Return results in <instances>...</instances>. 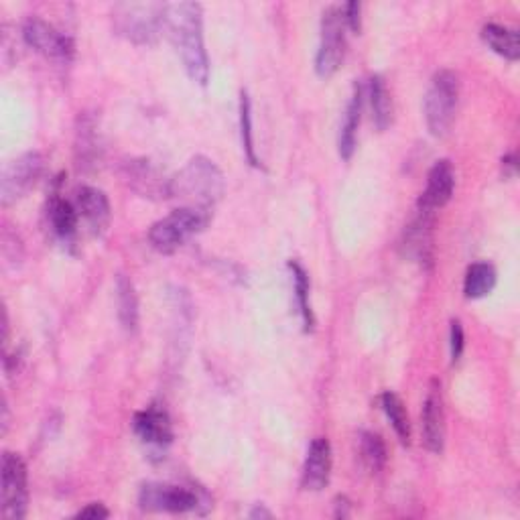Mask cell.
I'll return each instance as SVG.
<instances>
[{"mask_svg": "<svg viewBox=\"0 0 520 520\" xmlns=\"http://www.w3.org/2000/svg\"><path fill=\"white\" fill-rule=\"evenodd\" d=\"M204 13L198 3L165 5V31L181 55L187 76L200 86L210 80V57L204 43Z\"/></svg>", "mask_w": 520, "mask_h": 520, "instance_id": "cell-1", "label": "cell"}, {"mask_svg": "<svg viewBox=\"0 0 520 520\" xmlns=\"http://www.w3.org/2000/svg\"><path fill=\"white\" fill-rule=\"evenodd\" d=\"M226 179L220 167L208 157H193L179 173L171 177L169 198L181 208L210 212L222 200Z\"/></svg>", "mask_w": 520, "mask_h": 520, "instance_id": "cell-2", "label": "cell"}, {"mask_svg": "<svg viewBox=\"0 0 520 520\" xmlns=\"http://www.w3.org/2000/svg\"><path fill=\"white\" fill-rule=\"evenodd\" d=\"M114 31L135 45H153L165 29V5L118 3L112 9Z\"/></svg>", "mask_w": 520, "mask_h": 520, "instance_id": "cell-3", "label": "cell"}, {"mask_svg": "<svg viewBox=\"0 0 520 520\" xmlns=\"http://www.w3.org/2000/svg\"><path fill=\"white\" fill-rule=\"evenodd\" d=\"M460 100V80L453 72H437L429 84L425 96V120L429 133L437 139H443L455 120Z\"/></svg>", "mask_w": 520, "mask_h": 520, "instance_id": "cell-4", "label": "cell"}, {"mask_svg": "<svg viewBox=\"0 0 520 520\" xmlns=\"http://www.w3.org/2000/svg\"><path fill=\"white\" fill-rule=\"evenodd\" d=\"M212 214L191 208H177L167 218L155 222L149 230L151 246L161 254H173L191 236L200 234L210 224Z\"/></svg>", "mask_w": 520, "mask_h": 520, "instance_id": "cell-5", "label": "cell"}, {"mask_svg": "<svg viewBox=\"0 0 520 520\" xmlns=\"http://www.w3.org/2000/svg\"><path fill=\"white\" fill-rule=\"evenodd\" d=\"M344 15L338 9H328L321 19V41L315 55V72L319 78H332L346 57V33Z\"/></svg>", "mask_w": 520, "mask_h": 520, "instance_id": "cell-6", "label": "cell"}, {"mask_svg": "<svg viewBox=\"0 0 520 520\" xmlns=\"http://www.w3.org/2000/svg\"><path fill=\"white\" fill-rule=\"evenodd\" d=\"M5 520H23L29 504V474L21 455L5 451L3 455V488H0Z\"/></svg>", "mask_w": 520, "mask_h": 520, "instance_id": "cell-7", "label": "cell"}, {"mask_svg": "<svg viewBox=\"0 0 520 520\" xmlns=\"http://www.w3.org/2000/svg\"><path fill=\"white\" fill-rule=\"evenodd\" d=\"M204 496L191 488L183 486H169V484H157L149 482L141 488L139 504L143 510L149 512H171V514H183V512H198L204 514L200 506L210 508L208 504H202Z\"/></svg>", "mask_w": 520, "mask_h": 520, "instance_id": "cell-8", "label": "cell"}, {"mask_svg": "<svg viewBox=\"0 0 520 520\" xmlns=\"http://www.w3.org/2000/svg\"><path fill=\"white\" fill-rule=\"evenodd\" d=\"M43 157L41 153H25L19 159L11 161L3 177H0V202L3 206H13L35 187L43 173Z\"/></svg>", "mask_w": 520, "mask_h": 520, "instance_id": "cell-9", "label": "cell"}, {"mask_svg": "<svg viewBox=\"0 0 520 520\" xmlns=\"http://www.w3.org/2000/svg\"><path fill=\"white\" fill-rule=\"evenodd\" d=\"M23 39L31 49L53 61L70 63L76 53V45L68 35L59 33L55 27L41 19H27V23L23 25Z\"/></svg>", "mask_w": 520, "mask_h": 520, "instance_id": "cell-10", "label": "cell"}, {"mask_svg": "<svg viewBox=\"0 0 520 520\" xmlns=\"http://www.w3.org/2000/svg\"><path fill=\"white\" fill-rule=\"evenodd\" d=\"M122 179L130 189H135L141 198L149 200H167L171 177H167L153 161L149 159H128L120 167Z\"/></svg>", "mask_w": 520, "mask_h": 520, "instance_id": "cell-11", "label": "cell"}, {"mask_svg": "<svg viewBox=\"0 0 520 520\" xmlns=\"http://www.w3.org/2000/svg\"><path fill=\"white\" fill-rule=\"evenodd\" d=\"M423 443L431 453H441L445 447V409H443V397H441V384L437 380H431L423 413Z\"/></svg>", "mask_w": 520, "mask_h": 520, "instance_id": "cell-12", "label": "cell"}, {"mask_svg": "<svg viewBox=\"0 0 520 520\" xmlns=\"http://www.w3.org/2000/svg\"><path fill=\"white\" fill-rule=\"evenodd\" d=\"M330 476H332V445L328 439L317 437L309 445L301 484L305 490L319 492L330 484Z\"/></svg>", "mask_w": 520, "mask_h": 520, "instance_id": "cell-13", "label": "cell"}, {"mask_svg": "<svg viewBox=\"0 0 520 520\" xmlns=\"http://www.w3.org/2000/svg\"><path fill=\"white\" fill-rule=\"evenodd\" d=\"M455 189V171L453 165L447 159L437 161L427 175V187L421 193L419 200V208L427 210V212H437L439 208H443L453 195Z\"/></svg>", "mask_w": 520, "mask_h": 520, "instance_id": "cell-14", "label": "cell"}, {"mask_svg": "<svg viewBox=\"0 0 520 520\" xmlns=\"http://www.w3.org/2000/svg\"><path fill=\"white\" fill-rule=\"evenodd\" d=\"M433 216H435L433 212L419 208L415 220L405 230V240H403L405 256H409L419 265H427L433 258Z\"/></svg>", "mask_w": 520, "mask_h": 520, "instance_id": "cell-15", "label": "cell"}, {"mask_svg": "<svg viewBox=\"0 0 520 520\" xmlns=\"http://www.w3.org/2000/svg\"><path fill=\"white\" fill-rule=\"evenodd\" d=\"M133 429L139 439L155 449H165L173 441V427L167 411L159 407H149L135 415Z\"/></svg>", "mask_w": 520, "mask_h": 520, "instance_id": "cell-16", "label": "cell"}, {"mask_svg": "<svg viewBox=\"0 0 520 520\" xmlns=\"http://www.w3.org/2000/svg\"><path fill=\"white\" fill-rule=\"evenodd\" d=\"M76 210L86 220L94 236H102L110 224V202L106 193L96 187H80L76 195Z\"/></svg>", "mask_w": 520, "mask_h": 520, "instance_id": "cell-17", "label": "cell"}, {"mask_svg": "<svg viewBox=\"0 0 520 520\" xmlns=\"http://www.w3.org/2000/svg\"><path fill=\"white\" fill-rule=\"evenodd\" d=\"M102 157L100 147V133H98V120L94 114L84 112L78 118V130H76V161L78 169L90 171L98 165Z\"/></svg>", "mask_w": 520, "mask_h": 520, "instance_id": "cell-18", "label": "cell"}, {"mask_svg": "<svg viewBox=\"0 0 520 520\" xmlns=\"http://www.w3.org/2000/svg\"><path fill=\"white\" fill-rule=\"evenodd\" d=\"M362 102H364V90L360 84L354 86V94L350 98V104L346 108L344 114V122L340 128V157L344 161H350L354 151H356V143H358V128H360V120H362Z\"/></svg>", "mask_w": 520, "mask_h": 520, "instance_id": "cell-19", "label": "cell"}, {"mask_svg": "<svg viewBox=\"0 0 520 520\" xmlns=\"http://www.w3.org/2000/svg\"><path fill=\"white\" fill-rule=\"evenodd\" d=\"M116 305L122 328L128 334H135L139 330V297L133 281L124 275H118L116 279Z\"/></svg>", "mask_w": 520, "mask_h": 520, "instance_id": "cell-20", "label": "cell"}, {"mask_svg": "<svg viewBox=\"0 0 520 520\" xmlns=\"http://www.w3.org/2000/svg\"><path fill=\"white\" fill-rule=\"evenodd\" d=\"M482 41L498 55L508 61H516L520 57V43L518 33L514 29L490 23L482 27Z\"/></svg>", "mask_w": 520, "mask_h": 520, "instance_id": "cell-21", "label": "cell"}, {"mask_svg": "<svg viewBox=\"0 0 520 520\" xmlns=\"http://www.w3.org/2000/svg\"><path fill=\"white\" fill-rule=\"evenodd\" d=\"M49 220H51L53 232L63 242H70L76 236V232H78L80 214H78L76 206H72L70 202H65L61 198H55L51 202V206H49Z\"/></svg>", "mask_w": 520, "mask_h": 520, "instance_id": "cell-22", "label": "cell"}, {"mask_svg": "<svg viewBox=\"0 0 520 520\" xmlns=\"http://www.w3.org/2000/svg\"><path fill=\"white\" fill-rule=\"evenodd\" d=\"M380 407H382L384 415L388 417L390 425H393L401 443L409 445L411 443V421H409V413H407L401 397L386 390V393H382V397H380Z\"/></svg>", "mask_w": 520, "mask_h": 520, "instance_id": "cell-23", "label": "cell"}, {"mask_svg": "<svg viewBox=\"0 0 520 520\" xmlns=\"http://www.w3.org/2000/svg\"><path fill=\"white\" fill-rule=\"evenodd\" d=\"M370 106H372V120L378 130H386L393 122V100H390L388 88L380 76L370 80Z\"/></svg>", "mask_w": 520, "mask_h": 520, "instance_id": "cell-24", "label": "cell"}, {"mask_svg": "<svg viewBox=\"0 0 520 520\" xmlns=\"http://www.w3.org/2000/svg\"><path fill=\"white\" fill-rule=\"evenodd\" d=\"M496 287V271L488 263H474L464 281V293L468 299H482Z\"/></svg>", "mask_w": 520, "mask_h": 520, "instance_id": "cell-25", "label": "cell"}, {"mask_svg": "<svg viewBox=\"0 0 520 520\" xmlns=\"http://www.w3.org/2000/svg\"><path fill=\"white\" fill-rule=\"evenodd\" d=\"M360 455H362L364 466L372 474H378L386 464V445H384L382 437L376 433L364 431L360 435Z\"/></svg>", "mask_w": 520, "mask_h": 520, "instance_id": "cell-26", "label": "cell"}, {"mask_svg": "<svg viewBox=\"0 0 520 520\" xmlns=\"http://www.w3.org/2000/svg\"><path fill=\"white\" fill-rule=\"evenodd\" d=\"M289 269L293 271L295 295H297L299 313H301V319H303V325H305V332H309L313 328V311H311V305H309V277L299 263H289Z\"/></svg>", "mask_w": 520, "mask_h": 520, "instance_id": "cell-27", "label": "cell"}, {"mask_svg": "<svg viewBox=\"0 0 520 520\" xmlns=\"http://www.w3.org/2000/svg\"><path fill=\"white\" fill-rule=\"evenodd\" d=\"M240 130H242V147L252 167H258L256 147H254V135H252V104L246 92L240 96Z\"/></svg>", "mask_w": 520, "mask_h": 520, "instance_id": "cell-28", "label": "cell"}, {"mask_svg": "<svg viewBox=\"0 0 520 520\" xmlns=\"http://www.w3.org/2000/svg\"><path fill=\"white\" fill-rule=\"evenodd\" d=\"M464 328L458 319L451 321V360L458 362L464 354Z\"/></svg>", "mask_w": 520, "mask_h": 520, "instance_id": "cell-29", "label": "cell"}, {"mask_svg": "<svg viewBox=\"0 0 520 520\" xmlns=\"http://www.w3.org/2000/svg\"><path fill=\"white\" fill-rule=\"evenodd\" d=\"M360 13H362V5H360V3H348V5L344 7V23H346L354 33H360V29H362Z\"/></svg>", "mask_w": 520, "mask_h": 520, "instance_id": "cell-30", "label": "cell"}, {"mask_svg": "<svg viewBox=\"0 0 520 520\" xmlns=\"http://www.w3.org/2000/svg\"><path fill=\"white\" fill-rule=\"evenodd\" d=\"M76 516H78V518H94V520H100V518H108V516H110V510H108L104 504H100V502H92V504H88L86 508H82Z\"/></svg>", "mask_w": 520, "mask_h": 520, "instance_id": "cell-31", "label": "cell"}, {"mask_svg": "<svg viewBox=\"0 0 520 520\" xmlns=\"http://www.w3.org/2000/svg\"><path fill=\"white\" fill-rule=\"evenodd\" d=\"M336 516L338 518H348L350 516V500L346 496L336 498Z\"/></svg>", "mask_w": 520, "mask_h": 520, "instance_id": "cell-32", "label": "cell"}, {"mask_svg": "<svg viewBox=\"0 0 520 520\" xmlns=\"http://www.w3.org/2000/svg\"><path fill=\"white\" fill-rule=\"evenodd\" d=\"M248 516H250L252 520H256V518H273V512L267 510L263 504H256V506L248 512Z\"/></svg>", "mask_w": 520, "mask_h": 520, "instance_id": "cell-33", "label": "cell"}, {"mask_svg": "<svg viewBox=\"0 0 520 520\" xmlns=\"http://www.w3.org/2000/svg\"><path fill=\"white\" fill-rule=\"evenodd\" d=\"M502 169L506 175H514L516 173V155H508L502 159Z\"/></svg>", "mask_w": 520, "mask_h": 520, "instance_id": "cell-34", "label": "cell"}]
</instances>
